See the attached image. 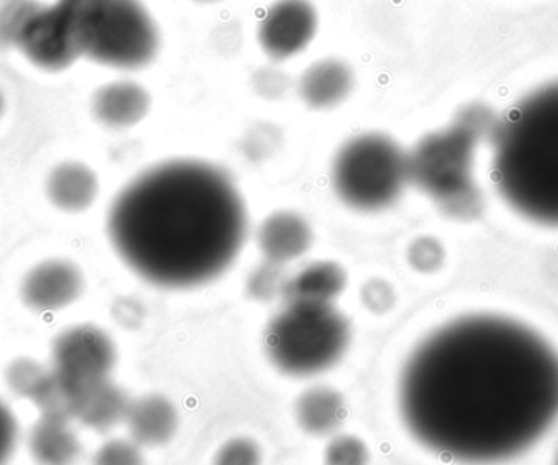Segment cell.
Segmentation results:
<instances>
[{
    "label": "cell",
    "instance_id": "18",
    "mask_svg": "<svg viewBox=\"0 0 558 465\" xmlns=\"http://www.w3.org/2000/svg\"><path fill=\"white\" fill-rule=\"evenodd\" d=\"M128 407L126 394L110 381H105L77 395L74 417L95 430H107L126 418Z\"/></svg>",
    "mask_w": 558,
    "mask_h": 465
},
{
    "label": "cell",
    "instance_id": "27",
    "mask_svg": "<svg viewBox=\"0 0 558 465\" xmlns=\"http://www.w3.org/2000/svg\"><path fill=\"white\" fill-rule=\"evenodd\" d=\"M16 441V421L10 408L0 401V465L9 460Z\"/></svg>",
    "mask_w": 558,
    "mask_h": 465
},
{
    "label": "cell",
    "instance_id": "11",
    "mask_svg": "<svg viewBox=\"0 0 558 465\" xmlns=\"http://www.w3.org/2000/svg\"><path fill=\"white\" fill-rule=\"evenodd\" d=\"M81 270L68 260H48L29 271L23 283L26 306L38 313H54L71 306L81 296Z\"/></svg>",
    "mask_w": 558,
    "mask_h": 465
},
{
    "label": "cell",
    "instance_id": "14",
    "mask_svg": "<svg viewBox=\"0 0 558 465\" xmlns=\"http://www.w3.org/2000/svg\"><path fill=\"white\" fill-rule=\"evenodd\" d=\"M131 437L146 446L167 443L177 431V411L162 395H146L130 402L126 418Z\"/></svg>",
    "mask_w": 558,
    "mask_h": 465
},
{
    "label": "cell",
    "instance_id": "6",
    "mask_svg": "<svg viewBox=\"0 0 558 465\" xmlns=\"http://www.w3.org/2000/svg\"><path fill=\"white\" fill-rule=\"evenodd\" d=\"M348 342L350 327L331 304L289 303L265 333L271 363L298 378L327 371L343 356Z\"/></svg>",
    "mask_w": 558,
    "mask_h": 465
},
{
    "label": "cell",
    "instance_id": "15",
    "mask_svg": "<svg viewBox=\"0 0 558 465\" xmlns=\"http://www.w3.org/2000/svg\"><path fill=\"white\" fill-rule=\"evenodd\" d=\"M353 88V72L338 59L315 62L302 74L299 91L312 108H330L341 103Z\"/></svg>",
    "mask_w": 558,
    "mask_h": 465
},
{
    "label": "cell",
    "instance_id": "22",
    "mask_svg": "<svg viewBox=\"0 0 558 465\" xmlns=\"http://www.w3.org/2000/svg\"><path fill=\"white\" fill-rule=\"evenodd\" d=\"M48 372L32 359H19L9 369L10 388L23 397L33 399Z\"/></svg>",
    "mask_w": 558,
    "mask_h": 465
},
{
    "label": "cell",
    "instance_id": "23",
    "mask_svg": "<svg viewBox=\"0 0 558 465\" xmlns=\"http://www.w3.org/2000/svg\"><path fill=\"white\" fill-rule=\"evenodd\" d=\"M369 453L366 444L354 437H338L328 444L325 453L327 465H367Z\"/></svg>",
    "mask_w": 558,
    "mask_h": 465
},
{
    "label": "cell",
    "instance_id": "26",
    "mask_svg": "<svg viewBox=\"0 0 558 465\" xmlns=\"http://www.w3.org/2000/svg\"><path fill=\"white\" fill-rule=\"evenodd\" d=\"M94 465H144V460L136 444L114 440L100 448Z\"/></svg>",
    "mask_w": 558,
    "mask_h": 465
},
{
    "label": "cell",
    "instance_id": "25",
    "mask_svg": "<svg viewBox=\"0 0 558 465\" xmlns=\"http://www.w3.org/2000/svg\"><path fill=\"white\" fill-rule=\"evenodd\" d=\"M286 280L279 265L268 261L264 267L257 268L248 281V291L257 299H271L279 291L284 290Z\"/></svg>",
    "mask_w": 558,
    "mask_h": 465
},
{
    "label": "cell",
    "instance_id": "17",
    "mask_svg": "<svg viewBox=\"0 0 558 465\" xmlns=\"http://www.w3.org/2000/svg\"><path fill=\"white\" fill-rule=\"evenodd\" d=\"M347 284L343 268L331 261L308 265L294 278L286 281L284 294L289 303L331 304Z\"/></svg>",
    "mask_w": 558,
    "mask_h": 465
},
{
    "label": "cell",
    "instance_id": "20",
    "mask_svg": "<svg viewBox=\"0 0 558 465\" xmlns=\"http://www.w3.org/2000/svg\"><path fill=\"white\" fill-rule=\"evenodd\" d=\"M64 418L45 417L32 433V451L45 465H68L78 453V443Z\"/></svg>",
    "mask_w": 558,
    "mask_h": 465
},
{
    "label": "cell",
    "instance_id": "4",
    "mask_svg": "<svg viewBox=\"0 0 558 465\" xmlns=\"http://www.w3.org/2000/svg\"><path fill=\"white\" fill-rule=\"evenodd\" d=\"M82 56L107 68L133 71L149 64L159 32L141 0H58Z\"/></svg>",
    "mask_w": 558,
    "mask_h": 465
},
{
    "label": "cell",
    "instance_id": "16",
    "mask_svg": "<svg viewBox=\"0 0 558 465\" xmlns=\"http://www.w3.org/2000/svg\"><path fill=\"white\" fill-rule=\"evenodd\" d=\"M48 195L52 205L62 211H84L97 198V175L84 163H61L49 175Z\"/></svg>",
    "mask_w": 558,
    "mask_h": 465
},
{
    "label": "cell",
    "instance_id": "12",
    "mask_svg": "<svg viewBox=\"0 0 558 465\" xmlns=\"http://www.w3.org/2000/svg\"><path fill=\"white\" fill-rule=\"evenodd\" d=\"M149 94L134 82L121 81L98 88L94 97V114L105 126L124 130L144 120L149 111Z\"/></svg>",
    "mask_w": 558,
    "mask_h": 465
},
{
    "label": "cell",
    "instance_id": "24",
    "mask_svg": "<svg viewBox=\"0 0 558 465\" xmlns=\"http://www.w3.org/2000/svg\"><path fill=\"white\" fill-rule=\"evenodd\" d=\"M260 448L247 438H235L229 441L215 457V465H260Z\"/></svg>",
    "mask_w": 558,
    "mask_h": 465
},
{
    "label": "cell",
    "instance_id": "31",
    "mask_svg": "<svg viewBox=\"0 0 558 465\" xmlns=\"http://www.w3.org/2000/svg\"><path fill=\"white\" fill-rule=\"evenodd\" d=\"M557 465H558V456H557Z\"/></svg>",
    "mask_w": 558,
    "mask_h": 465
},
{
    "label": "cell",
    "instance_id": "28",
    "mask_svg": "<svg viewBox=\"0 0 558 465\" xmlns=\"http://www.w3.org/2000/svg\"><path fill=\"white\" fill-rule=\"evenodd\" d=\"M363 297L367 307L377 310V313H384L392 304V291L383 281H373V283L367 284L364 287Z\"/></svg>",
    "mask_w": 558,
    "mask_h": 465
},
{
    "label": "cell",
    "instance_id": "21",
    "mask_svg": "<svg viewBox=\"0 0 558 465\" xmlns=\"http://www.w3.org/2000/svg\"><path fill=\"white\" fill-rule=\"evenodd\" d=\"M38 5L39 2L36 0H9L0 9V42L2 45L15 46L23 25Z\"/></svg>",
    "mask_w": 558,
    "mask_h": 465
},
{
    "label": "cell",
    "instance_id": "3",
    "mask_svg": "<svg viewBox=\"0 0 558 465\" xmlns=\"http://www.w3.org/2000/svg\"><path fill=\"white\" fill-rule=\"evenodd\" d=\"M490 137L501 198L527 221L558 228V81L521 98Z\"/></svg>",
    "mask_w": 558,
    "mask_h": 465
},
{
    "label": "cell",
    "instance_id": "10",
    "mask_svg": "<svg viewBox=\"0 0 558 465\" xmlns=\"http://www.w3.org/2000/svg\"><path fill=\"white\" fill-rule=\"evenodd\" d=\"M317 32V13L308 0H279L262 20V48L274 59H288L307 48Z\"/></svg>",
    "mask_w": 558,
    "mask_h": 465
},
{
    "label": "cell",
    "instance_id": "1",
    "mask_svg": "<svg viewBox=\"0 0 558 465\" xmlns=\"http://www.w3.org/2000/svg\"><path fill=\"white\" fill-rule=\"evenodd\" d=\"M400 414L433 453L465 464L513 460L558 418V353L518 320L472 314L439 327L410 355Z\"/></svg>",
    "mask_w": 558,
    "mask_h": 465
},
{
    "label": "cell",
    "instance_id": "13",
    "mask_svg": "<svg viewBox=\"0 0 558 465\" xmlns=\"http://www.w3.org/2000/svg\"><path fill=\"white\" fill-rule=\"evenodd\" d=\"M312 231L294 212H275L258 231V245L271 264L282 265L302 257L311 248Z\"/></svg>",
    "mask_w": 558,
    "mask_h": 465
},
{
    "label": "cell",
    "instance_id": "9",
    "mask_svg": "<svg viewBox=\"0 0 558 465\" xmlns=\"http://www.w3.org/2000/svg\"><path fill=\"white\" fill-rule=\"evenodd\" d=\"M13 48L36 68L49 72L64 71L82 56L74 32L58 3L36 7Z\"/></svg>",
    "mask_w": 558,
    "mask_h": 465
},
{
    "label": "cell",
    "instance_id": "29",
    "mask_svg": "<svg viewBox=\"0 0 558 465\" xmlns=\"http://www.w3.org/2000/svg\"><path fill=\"white\" fill-rule=\"evenodd\" d=\"M3 111V97L2 94H0V114H2Z\"/></svg>",
    "mask_w": 558,
    "mask_h": 465
},
{
    "label": "cell",
    "instance_id": "2",
    "mask_svg": "<svg viewBox=\"0 0 558 465\" xmlns=\"http://www.w3.org/2000/svg\"><path fill=\"white\" fill-rule=\"evenodd\" d=\"M108 234L134 273L156 286L185 290L231 267L247 235V212L221 169L170 160L141 173L117 196Z\"/></svg>",
    "mask_w": 558,
    "mask_h": 465
},
{
    "label": "cell",
    "instance_id": "7",
    "mask_svg": "<svg viewBox=\"0 0 558 465\" xmlns=\"http://www.w3.org/2000/svg\"><path fill=\"white\" fill-rule=\"evenodd\" d=\"M409 182V154L386 134L348 140L333 162V188L357 211H377L396 203Z\"/></svg>",
    "mask_w": 558,
    "mask_h": 465
},
{
    "label": "cell",
    "instance_id": "5",
    "mask_svg": "<svg viewBox=\"0 0 558 465\" xmlns=\"http://www.w3.org/2000/svg\"><path fill=\"white\" fill-rule=\"evenodd\" d=\"M494 123L484 108L471 107L445 130L423 137L409 154L410 182L452 215L469 208L475 195V149L485 136H490Z\"/></svg>",
    "mask_w": 558,
    "mask_h": 465
},
{
    "label": "cell",
    "instance_id": "30",
    "mask_svg": "<svg viewBox=\"0 0 558 465\" xmlns=\"http://www.w3.org/2000/svg\"><path fill=\"white\" fill-rule=\"evenodd\" d=\"M198 2L209 3V2H218V0H198Z\"/></svg>",
    "mask_w": 558,
    "mask_h": 465
},
{
    "label": "cell",
    "instance_id": "8",
    "mask_svg": "<svg viewBox=\"0 0 558 465\" xmlns=\"http://www.w3.org/2000/svg\"><path fill=\"white\" fill-rule=\"evenodd\" d=\"M117 350L104 330L78 326L65 330L52 348V372L75 395L110 381ZM75 407V405H74Z\"/></svg>",
    "mask_w": 558,
    "mask_h": 465
},
{
    "label": "cell",
    "instance_id": "19",
    "mask_svg": "<svg viewBox=\"0 0 558 465\" xmlns=\"http://www.w3.org/2000/svg\"><path fill=\"white\" fill-rule=\"evenodd\" d=\"M347 415L343 397L330 388H314L299 397L295 417L302 430L328 435L337 430Z\"/></svg>",
    "mask_w": 558,
    "mask_h": 465
}]
</instances>
